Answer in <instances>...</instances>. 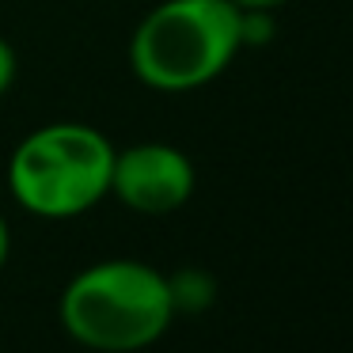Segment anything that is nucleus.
Segmentation results:
<instances>
[{
    "label": "nucleus",
    "mask_w": 353,
    "mask_h": 353,
    "mask_svg": "<svg viewBox=\"0 0 353 353\" xmlns=\"http://www.w3.org/2000/svg\"><path fill=\"white\" fill-rule=\"evenodd\" d=\"M8 251H12V232H8V221L0 216V266L8 262Z\"/></svg>",
    "instance_id": "423d86ee"
},
{
    "label": "nucleus",
    "mask_w": 353,
    "mask_h": 353,
    "mask_svg": "<svg viewBox=\"0 0 353 353\" xmlns=\"http://www.w3.org/2000/svg\"><path fill=\"white\" fill-rule=\"evenodd\" d=\"M114 145L95 125L50 122L16 145L8 160V186L27 213L77 216L110 194Z\"/></svg>",
    "instance_id": "7ed1b4c3"
},
{
    "label": "nucleus",
    "mask_w": 353,
    "mask_h": 353,
    "mask_svg": "<svg viewBox=\"0 0 353 353\" xmlns=\"http://www.w3.org/2000/svg\"><path fill=\"white\" fill-rule=\"evenodd\" d=\"M194 163L186 152L163 141H145L130 145L118 152L114 148V168H110V194L133 213H175L190 201L194 194Z\"/></svg>",
    "instance_id": "20e7f679"
},
{
    "label": "nucleus",
    "mask_w": 353,
    "mask_h": 353,
    "mask_svg": "<svg viewBox=\"0 0 353 353\" xmlns=\"http://www.w3.org/2000/svg\"><path fill=\"white\" fill-rule=\"evenodd\" d=\"M243 34L236 0H163L133 31L130 65L156 92H190L228 69Z\"/></svg>",
    "instance_id": "f03ea898"
},
{
    "label": "nucleus",
    "mask_w": 353,
    "mask_h": 353,
    "mask_svg": "<svg viewBox=\"0 0 353 353\" xmlns=\"http://www.w3.org/2000/svg\"><path fill=\"white\" fill-rule=\"evenodd\" d=\"M243 12H266V8H277V4H285V0H236Z\"/></svg>",
    "instance_id": "0eeeda50"
},
{
    "label": "nucleus",
    "mask_w": 353,
    "mask_h": 353,
    "mask_svg": "<svg viewBox=\"0 0 353 353\" xmlns=\"http://www.w3.org/2000/svg\"><path fill=\"white\" fill-rule=\"evenodd\" d=\"M16 84V50L8 46V39H0V95Z\"/></svg>",
    "instance_id": "39448f33"
},
{
    "label": "nucleus",
    "mask_w": 353,
    "mask_h": 353,
    "mask_svg": "<svg viewBox=\"0 0 353 353\" xmlns=\"http://www.w3.org/2000/svg\"><path fill=\"white\" fill-rule=\"evenodd\" d=\"M61 327L95 353H137L175 319V289L148 262L107 259L80 270L61 292Z\"/></svg>",
    "instance_id": "f257e3e1"
}]
</instances>
